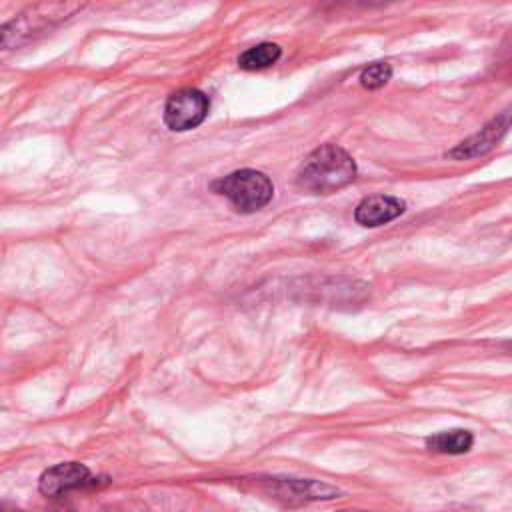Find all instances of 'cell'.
<instances>
[{"mask_svg":"<svg viewBox=\"0 0 512 512\" xmlns=\"http://www.w3.org/2000/svg\"><path fill=\"white\" fill-rule=\"evenodd\" d=\"M356 178V164L352 156L336 144H324L316 148L298 170V186L314 192L328 194L344 188Z\"/></svg>","mask_w":512,"mask_h":512,"instance_id":"cell-1","label":"cell"},{"mask_svg":"<svg viewBox=\"0 0 512 512\" xmlns=\"http://www.w3.org/2000/svg\"><path fill=\"white\" fill-rule=\"evenodd\" d=\"M76 10H78L76 4H60V2L30 6L28 10L20 12L12 20L0 24V50L18 48L34 40L36 36L44 34L58 22L72 16Z\"/></svg>","mask_w":512,"mask_h":512,"instance_id":"cell-2","label":"cell"},{"mask_svg":"<svg viewBox=\"0 0 512 512\" xmlns=\"http://www.w3.org/2000/svg\"><path fill=\"white\" fill-rule=\"evenodd\" d=\"M212 188L224 198H228L230 204L244 214L264 208L274 194L272 180L264 172L252 168L236 170L214 182Z\"/></svg>","mask_w":512,"mask_h":512,"instance_id":"cell-3","label":"cell"},{"mask_svg":"<svg viewBox=\"0 0 512 512\" xmlns=\"http://www.w3.org/2000/svg\"><path fill=\"white\" fill-rule=\"evenodd\" d=\"M258 486L268 496H272L274 500L288 504V506L332 500L342 494L340 488H336L328 482H322V480H314V478H276L274 476V478L258 480Z\"/></svg>","mask_w":512,"mask_h":512,"instance_id":"cell-4","label":"cell"},{"mask_svg":"<svg viewBox=\"0 0 512 512\" xmlns=\"http://www.w3.org/2000/svg\"><path fill=\"white\" fill-rule=\"evenodd\" d=\"M210 112V100L196 88L176 90L164 106V124L174 132H186L200 126Z\"/></svg>","mask_w":512,"mask_h":512,"instance_id":"cell-5","label":"cell"},{"mask_svg":"<svg viewBox=\"0 0 512 512\" xmlns=\"http://www.w3.org/2000/svg\"><path fill=\"white\" fill-rule=\"evenodd\" d=\"M94 484L90 470L80 462H60L40 474L38 490L44 496H60L76 488Z\"/></svg>","mask_w":512,"mask_h":512,"instance_id":"cell-6","label":"cell"},{"mask_svg":"<svg viewBox=\"0 0 512 512\" xmlns=\"http://www.w3.org/2000/svg\"><path fill=\"white\" fill-rule=\"evenodd\" d=\"M404 210H406L404 200H400L396 196H388V194H374V196L364 198L356 206L354 218L358 224H362L366 228H376V226H382V224L398 218Z\"/></svg>","mask_w":512,"mask_h":512,"instance_id":"cell-7","label":"cell"},{"mask_svg":"<svg viewBox=\"0 0 512 512\" xmlns=\"http://www.w3.org/2000/svg\"><path fill=\"white\" fill-rule=\"evenodd\" d=\"M506 128H508V112H504L502 116L494 118V120H492L488 126H484L478 134H474V136H470L468 140H464L462 144H458V146L450 152V156L460 158V160H462V158L480 156V154L488 152V150L504 136Z\"/></svg>","mask_w":512,"mask_h":512,"instance_id":"cell-8","label":"cell"},{"mask_svg":"<svg viewBox=\"0 0 512 512\" xmlns=\"http://www.w3.org/2000/svg\"><path fill=\"white\" fill-rule=\"evenodd\" d=\"M472 444H474V436L470 430H464V428L442 430L426 438V448L430 452L450 454V456L466 454L472 448Z\"/></svg>","mask_w":512,"mask_h":512,"instance_id":"cell-9","label":"cell"},{"mask_svg":"<svg viewBox=\"0 0 512 512\" xmlns=\"http://www.w3.org/2000/svg\"><path fill=\"white\" fill-rule=\"evenodd\" d=\"M280 54H282V50L278 44L262 42V44H256V46L248 48L246 52H242L238 58V66L242 70H262V68L272 66L280 58Z\"/></svg>","mask_w":512,"mask_h":512,"instance_id":"cell-10","label":"cell"},{"mask_svg":"<svg viewBox=\"0 0 512 512\" xmlns=\"http://www.w3.org/2000/svg\"><path fill=\"white\" fill-rule=\"evenodd\" d=\"M390 76H392L390 64H386V62H374V64H370L368 68L362 70V74H360V84H362L364 88L376 90V88L384 86V84L390 80Z\"/></svg>","mask_w":512,"mask_h":512,"instance_id":"cell-11","label":"cell"},{"mask_svg":"<svg viewBox=\"0 0 512 512\" xmlns=\"http://www.w3.org/2000/svg\"><path fill=\"white\" fill-rule=\"evenodd\" d=\"M52 512H74V510H70V508H64V506H62V508H54Z\"/></svg>","mask_w":512,"mask_h":512,"instance_id":"cell-12","label":"cell"},{"mask_svg":"<svg viewBox=\"0 0 512 512\" xmlns=\"http://www.w3.org/2000/svg\"><path fill=\"white\" fill-rule=\"evenodd\" d=\"M340 512H364V510H340Z\"/></svg>","mask_w":512,"mask_h":512,"instance_id":"cell-13","label":"cell"},{"mask_svg":"<svg viewBox=\"0 0 512 512\" xmlns=\"http://www.w3.org/2000/svg\"><path fill=\"white\" fill-rule=\"evenodd\" d=\"M0 512H2V506H0Z\"/></svg>","mask_w":512,"mask_h":512,"instance_id":"cell-14","label":"cell"}]
</instances>
